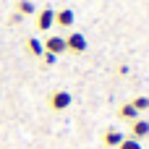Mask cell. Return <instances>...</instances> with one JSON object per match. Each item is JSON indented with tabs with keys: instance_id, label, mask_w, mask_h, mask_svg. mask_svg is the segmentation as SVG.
<instances>
[{
	"instance_id": "cell-13",
	"label": "cell",
	"mask_w": 149,
	"mask_h": 149,
	"mask_svg": "<svg viewBox=\"0 0 149 149\" xmlns=\"http://www.w3.org/2000/svg\"><path fill=\"white\" fill-rule=\"evenodd\" d=\"M42 60H45V65H52V63H58V58H55V55H50V52H45V55H42Z\"/></svg>"
},
{
	"instance_id": "cell-7",
	"label": "cell",
	"mask_w": 149,
	"mask_h": 149,
	"mask_svg": "<svg viewBox=\"0 0 149 149\" xmlns=\"http://www.w3.org/2000/svg\"><path fill=\"white\" fill-rule=\"evenodd\" d=\"M147 136H149V120L147 118H136V120L131 123V139L141 141V139H147Z\"/></svg>"
},
{
	"instance_id": "cell-10",
	"label": "cell",
	"mask_w": 149,
	"mask_h": 149,
	"mask_svg": "<svg viewBox=\"0 0 149 149\" xmlns=\"http://www.w3.org/2000/svg\"><path fill=\"white\" fill-rule=\"evenodd\" d=\"M18 16H34L37 13V8H34V3L31 0H18Z\"/></svg>"
},
{
	"instance_id": "cell-6",
	"label": "cell",
	"mask_w": 149,
	"mask_h": 149,
	"mask_svg": "<svg viewBox=\"0 0 149 149\" xmlns=\"http://www.w3.org/2000/svg\"><path fill=\"white\" fill-rule=\"evenodd\" d=\"M123 139H126V136H123V134H120V131L113 126V128H107V131L102 134V147H107V149H118V144H120Z\"/></svg>"
},
{
	"instance_id": "cell-11",
	"label": "cell",
	"mask_w": 149,
	"mask_h": 149,
	"mask_svg": "<svg viewBox=\"0 0 149 149\" xmlns=\"http://www.w3.org/2000/svg\"><path fill=\"white\" fill-rule=\"evenodd\" d=\"M131 105L136 107V113H144V110H149V97L147 94H136V97L131 100Z\"/></svg>"
},
{
	"instance_id": "cell-9",
	"label": "cell",
	"mask_w": 149,
	"mask_h": 149,
	"mask_svg": "<svg viewBox=\"0 0 149 149\" xmlns=\"http://www.w3.org/2000/svg\"><path fill=\"white\" fill-rule=\"evenodd\" d=\"M26 50H29L34 58H42V55H45V47H42V42H39L37 37H29V39H26Z\"/></svg>"
},
{
	"instance_id": "cell-5",
	"label": "cell",
	"mask_w": 149,
	"mask_h": 149,
	"mask_svg": "<svg viewBox=\"0 0 149 149\" xmlns=\"http://www.w3.org/2000/svg\"><path fill=\"white\" fill-rule=\"evenodd\" d=\"M73 21H76V13H73L71 8L55 10V24H58L60 29H73Z\"/></svg>"
},
{
	"instance_id": "cell-2",
	"label": "cell",
	"mask_w": 149,
	"mask_h": 149,
	"mask_svg": "<svg viewBox=\"0 0 149 149\" xmlns=\"http://www.w3.org/2000/svg\"><path fill=\"white\" fill-rule=\"evenodd\" d=\"M86 47H89V42H86V37H84L81 31H71V34L65 37V52L81 55V52H86Z\"/></svg>"
},
{
	"instance_id": "cell-8",
	"label": "cell",
	"mask_w": 149,
	"mask_h": 149,
	"mask_svg": "<svg viewBox=\"0 0 149 149\" xmlns=\"http://www.w3.org/2000/svg\"><path fill=\"white\" fill-rule=\"evenodd\" d=\"M118 118H120V120H128V123H134V120L139 118V113H136V107H134L131 102H123V105L118 107Z\"/></svg>"
},
{
	"instance_id": "cell-1",
	"label": "cell",
	"mask_w": 149,
	"mask_h": 149,
	"mask_svg": "<svg viewBox=\"0 0 149 149\" xmlns=\"http://www.w3.org/2000/svg\"><path fill=\"white\" fill-rule=\"evenodd\" d=\"M71 102H73V97H71V92H65V89H58V92H52V94L47 97V105H50V110H55V113L68 110Z\"/></svg>"
},
{
	"instance_id": "cell-12",
	"label": "cell",
	"mask_w": 149,
	"mask_h": 149,
	"mask_svg": "<svg viewBox=\"0 0 149 149\" xmlns=\"http://www.w3.org/2000/svg\"><path fill=\"white\" fill-rule=\"evenodd\" d=\"M118 149H141V144H139L136 139H131V136H128V139H123V141L118 144Z\"/></svg>"
},
{
	"instance_id": "cell-4",
	"label": "cell",
	"mask_w": 149,
	"mask_h": 149,
	"mask_svg": "<svg viewBox=\"0 0 149 149\" xmlns=\"http://www.w3.org/2000/svg\"><path fill=\"white\" fill-rule=\"evenodd\" d=\"M52 24H55V10H52V8L37 10V29H39V31H47Z\"/></svg>"
},
{
	"instance_id": "cell-3",
	"label": "cell",
	"mask_w": 149,
	"mask_h": 149,
	"mask_svg": "<svg viewBox=\"0 0 149 149\" xmlns=\"http://www.w3.org/2000/svg\"><path fill=\"white\" fill-rule=\"evenodd\" d=\"M42 47H45V52H50V55H63L65 52V37H60V34H52V37H47L45 42H42Z\"/></svg>"
}]
</instances>
